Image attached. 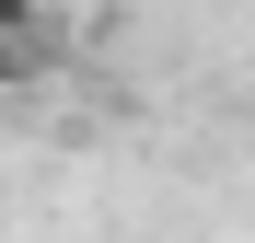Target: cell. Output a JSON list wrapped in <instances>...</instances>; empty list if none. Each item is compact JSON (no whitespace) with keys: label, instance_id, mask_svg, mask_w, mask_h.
<instances>
[{"label":"cell","instance_id":"cell-1","mask_svg":"<svg viewBox=\"0 0 255 243\" xmlns=\"http://www.w3.org/2000/svg\"><path fill=\"white\" fill-rule=\"evenodd\" d=\"M23 47H47V0H0V58H23Z\"/></svg>","mask_w":255,"mask_h":243}]
</instances>
